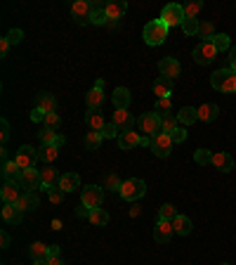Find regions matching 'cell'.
<instances>
[{
    "label": "cell",
    "mask_w": 236,
    "mask_h": 265,
    "mask_svg": "<svg viewBox=\"0 0 236 265\" xmlns=\"http://www.w3.org/2000/svg\"><path fill=\"white\" fill-rule=\"evenodd\" d=\"M80 201H83V206L90 208V211L100 208L102 201H104V187H100V185H87V187H83Z\"/></svg>",
    "instance_id": "obj_4"
},
{
    "label": "cell",
    "mask_w": 236,
    "mask_h": 265,
    "mask_svg": "<svg viewBox=\"0 0 236 265\" xmlns=\"http://www.w3.org/2000/svg\"><path fill=\"white\" fill-rule=\"evenodd\" d=\"M210 85H213L217 93H236V74L231 69H217L213 76H210Z\"/></svg>",
    "instance_id": "obj_1"
},
{
    "label": "cell",
    "mask_w": 236,
    "mask_h": 265,
    "mask_svg": "<svg viewBox=\"0 0 236 265\" xmlns=\"http://www.w3.org/2000/svg\"><path fill=\"white\" fill-rule=\"evenodd\" d=\"M192 57H194V62H196V64L208 66L215 57H217V50H215V45L210 43V40H208V43H199L196 48H194Z\"/></svg>",
    "instance_id": "obj_10"
},
{
    "label": "cell",
    "mask_w": 236,
    "mask_h": 265,
    "mask_svg": "<svg viewBox=\"0 0 236 265\" xmlns=\"http://www.w3.org/2000/svg\"><path fill=\"white\" fill-rule=\"evenodd\" d=\"M118 194L125 201H137V199H142L147 194V183L139 180V178H128V180H123V187Z\"/></svg>",
    "instance_id": "obj_3"
},
{
    "label": "cell",
    "mask_w": 236,
    "mask_h": 265,
    "mask_svg": "<svg viewBox=\"0 0 236 265\" xmlns=\"http://www.w3.org/2000/svg\"><path fill=\"white\" fill-rule=\"evenodd\" d=\"M38 206H40V199H38L36 192H24L22 199L17 201V208H19L22 213H26V211H36Z\"/></svg>",
    "instance_id": "obj_22"
},
{
    "label": "cell",
    "mask_w": 236,
    "mask_h": 265,
    "mask_svg": "<svg viewBox=\"0 0 236 265\" xmlns=\"http://www.w3.org/2000/svg\"><path fill=\"white\" fill-rule=\"evenodd\" d=\"M142 145V135L139 132H135V130H125V132H121L118 135V147L121 149H135V147H139Z\"/></svg>",
    "instance_id": "obj_17"
},
{
    "label": "cell",
    "mask_w": 236,
    "mask_h": 265,
    "mask_svg": "<svg viewBox=\"0 0 236 265\" xmlns=\"http://www.w3.org/2000/svg\"><path fill=\"white\" fill-rule=\"evenodd\" d=\"M38 138H40V142H43V145H55L57 149L64 147V142H66L57 130H50V128H43V130L38 132Z\"/></svg>",
    "instance_id": "obj_28"
},
{
    "label": "cell",
    "mask_w": 236,
    "mask_h": 265,
    "mask_svg": "<svg viewBox=\"0 0 236 265\" xmlns=\"http://www.w3.org/2000/svg\"><path fill=\"white\" fill-rule=\"evenodd\" d=\"M8 40H10L12 45L22 43V40H24V31H22V29H12V31L8 33Z\"/></svg>",
    "instance_id": "obj_50"
},
{
    "label": "cell",
    "mask_w": 236,
    "mask_h": 265,
    "mask_svg": "<svg viewBox=\"0 0 236 265\" xmlns=\"http://www.w3.org/2000/svg\"><path fill=\"white\" fill-rule=\"evenodd\" d=\"M130 90L128 88H116L114 90V95H111V102H114L116 109H128L130 107Z\"/></svg>",
    "instance_id": "obj_30"
},
{
    "label": "cell",
    "mask_w": 236,
    "mask_h": 265,
    "mask_svg": "<svg viewBox=\"0 0 236 265\" xmlns=\"http://www.w3.org/2000/svg\"><path fill=\"white\" fill-rule=\"evenodd\" d=\"M182 8H184V17H186V19H196V15L203 10V3L194 0V3H184Z\"/></svg>",
    "instance_id": "obj_41"
},
{
    "label": "cell",
    "mask_w": 236,
    "mask_h": 265,
    "mask_svg": "<svg viewBox=\"0 0 236 265\" xmlns=\"http://www.w3.org/2000/svg\"><path fill=\"white\" fill-rule=\"evenodd\" d=\"M3 220L8 223V225H19L22 223V218H24V213L17 208V204H3Z\"/></svg>",
    "instance_id": "obj_25"
},
{
    "label": "cell",
    "mask_w": 236,
    "mask_h": 265,
    "mask_svg": "<svg viewBox=\"0 0 236 265\" xmlns=\"http://www.w3.org/2000/svg\"><path fill=\"white\" fill-rule=\"evenodd\" d=\"M111 123L118 125V130L125 132V130H132L137 125V118L130 114L128 109H116L114 114H111Z\"/></svg>",
    "instance_id": "obj_12"
},
{
    "label": "cell",
    "mask_w": 236,
    "mask_h": 265,
    "mask_svg": "<svg viewBox=\"0 0 236 265\" xmlns=\"http://www.w3.org/2000/svg\"><path fill=\"white\" fill-rule=\"evenodd\" d=\"M3 180L5 183H19V178H22V168H19V163L15 159H10V161L3 163Z\"/></svg>",
    "instance_id": "obj_18"
},
{
    "label": "cell",
    "mask_w": 236,
    "mask_h": 265,
    "mask_svg": "<svg viewBox=\"0 0 236 265\" xmlns=\"http://www.w3.org/2000/svg\"><path fill=\"white\" fill-rule=\"evenodd\" d=\"M175 116H177L179 125H184V128H186V125H192V123L199 121V109H196V107H182Z\"/></svg>",
    "instance_id": "obj_29"
},
{
    "label": "cell",
    "mask_w": 236,
    "mask_h": 265,
    "mask_svg": "<svg viewBox=\"0 0 236 265\" xmlns=\"http://www.w3.org/2000/svg\"><path fill=\"white\" fill-rule=\"evenodd\" d=\"M213 166L222 173H229V170H234V159L229 152H215L213 154Z\"/></svg>",
    "instance_id": "obj_24"
},
{
    "label": "cell",
    "mask_w": 236,
    "mask_h": 265,
    "mask_svg": "<svg viewBox=\"0 0 236 265\" xmlns=\"http://www.w3.org/2000/svg\"><path fill=\"white\" fill-rule=\"evenodd\" d=\"M184 8L182 5H177V3H170V5H165L163 12H161V22L168 26V29H172V26H182V22H184Z\"/></svg>",
    "instance_id": "obj_7"
},
{
    "label": "cell",
    "mask_w": 236,
    "mask_h": 265,
    "mask_svg": "<svg viewBox=\"0 0 236 265\" xmlns=\"http://www.w3.org/2000/svg\"><path fill=\"white\" fill-rule=\"evenodd\" d=\"M59 170L55 168V166H48L45 170H40V180H43V187L40 190H45V192H50L52 187H57L59 185Z\"/></svg>",
    "instance_id": "obj_21"
},
{
    "label": "cell",
    "mask_w": 236,
    "mask_h": 265,
    "mask_svg": "<svg viewBox=\"0 0 236 265\" xmlns=\"http://www.w3.org/2000/svg\"><path fill=\"white\" fill-rule=\"evenodd\" d=\"M90 223L92 225H97V228H104V225H109V213L104 211V208H95V211H90Z\"/></svg>",
    "instance_id": "obj_36"
},
{
    "label": "cell",
    "mask_w": 236,
    "mask_h": 265,
    "mask_svg": "<svg viewBox=\"0 0 236 265\" xmlns=\"http://www.w3.org/2000/svg\"><path fill=\"white\" fill-rule=\"evenodd\" d=\"M142 36H144V43L147 45H161V43H165V38H168V26H165L161 19H154V22H149L144 26Z\"/></svg>",
    "instance_id": "obj_2"
},
{
    "label": "cell",
    "mask_w": 236,
    "mask_h": 265,
    "mask_svg": "<svg viewBox=\"0 0 236 265\" xmlns=\"http://www.w3.org/2000/svg\"><path fill=\"white\" fill-rule=\"evenodd\" d=\"M118 135H121L118 125L111 123V121H107V125L102 128V138H116V140H118Z\"/></svg>",
    "instance_id": "obj_47"
},
{
    "label": "cell",
    "mask_w": 236,
    "mask_h": 265,
    "mask_svg": "<svg viewBox=\"0 0 236 265\" xmlns=\"http://www.w3.org/2000/svg\"><path fill=\"white\" fill-rule=\"evenodd\" d=\"M104 187H107L109 192H121V187H123V180L116 173H111V175H107L104 178Z\"/></svg>",
    "instance_id": "obj_42"
},
{
    "label": "cell",
    "mask_w": 236,
    "mask_h": 265,
    "mask_svg": "<svg viewBox=\"0 0 236 265\" xmlns=\"http://www.w3.org/2000/svg\"><path fill=\"white\" fill-rule=\"evenodd\" d=\"M33 265H48V260H33Z\"/></svg>",
    "instance_id": "obj_60"
},
{
    "label": "cell",
    "mask_w": 236,
    "mask_h": 265,
    "mask_svg": "<svg viewBox=\"0 0 236 265\" xmlns=\"http://www.w3.org/2000/svg\"><path fill=\"white\" fill-rule=\"evenodd\" d=\"M0 244H3V249H8V246H10V235L5 232V230L0 232Z\"/></svg>",
    "instance_id": "obj_56"
},
{
    "label": "cell",
    "mask_w": 236,
    "mask_h": 265,
    "mask_svg": "<svg viewBox=\"0 0 236 265\" xmlns=\"http://www.w3.org/2000/svg\"><path fill=\"white\" fill-rule=\"evenodd\" d=\"M158 71H161V76H165V78L175 81V78L182 74V64H179L175 57H163L161 62H158Z\"/></svg>",
    "instance_id": "obj_13"
},
{
    "label": "cell",
    "mask_w": 236,
    "mask_h": 265,
    "mask_svg": "<svg viewBox=\"0 0 236 265\" xmlns=\"http://www.w3.org/2000/svg\"><path fill=\"white\" fill-rule=\"evenodd\" d=\"M172 230H175V235L186 237V235H192L194 225H192V220H189L186 215H179V213H177V218L172 220Z\"/></svg>",
    "instance_id": "obj_31"
},
{
    "label": "cell",
    "mask_w": 236,
    "mask_h": 265,
    "mask_svg": "<svg viewBox=\"0 0 236 265\" xmlns=\"http://www.w3.org/2000/svg\"><path fill=\"white\" fill-rule=\"evenodd\" d=\"M217 116H220V107L215 102H206L199 107V121H203V123H213Z\"/></svg>",
    "instance_id": "obj_26"
},
{
    "label": "cell",
    "mask_w": 236,
    "mask_h": 265,
    "mask_svg": "<svg viewBox=\"0 0 236 265\" xmlns=\"http://www.w3.org/2000/svg\"><path fill=\"white\" fill-rule=\"evenodd\" d=\"M19 185H22L24 192H36V190H40V187H43V180H40V170H36V168L22 170Z\"/></svg>",
    "instance_id": "obj_11"
},
{
    "label": "cell",
    "mask_w": 236,
    "mask_h": 265,
    "mask_svg": "<svg viewBox=\"0 0 236 265\" xmlns=\"http://www.w3.org/2000/svg\"><path fill=\"white\" fill-rule=\"evenodd\" d=\"M154 111H156L158 116H168L172 111V102H170V97H165V100H158L156 107H154Z\"/></svg>",
    "instance_id": "obj_44"
},
{
    "label": "cell",
    "mask_w": 236,
    "mask_h": 265,
    "mask_svg": "<svg viewBox=\"0 0 236 265\" xmlns=\"http://www.w3.org/2000/svg\"><path fill=\"white\" fill-rule=\"evenodd\" d=\"M222 265H229V263H222Z\"/></svg>",
    "instance_id": "obj_62"
},
{
    "label": "cell",
    "mask_w": 236,
    "mask_h": 265,
    "mask_svg": "<svg viewBox=\"0 0 236 265\" xmlns=\"http://www.w3.org/2000/svg\"><path fill=\"white\" fill-rule=\"evenodd\" d=\"M50 256H59V246H57V244H52V246H50Z\"/></svg>",
    "instance_id": "obj_59"
},
{
    "label": "cell",
    "mask_w": 236,
    "mask_h": 265,
    "mask_svg": "<svg viewBox=\"0 0 236 265\" xmlns=\"http://www.w3.org/2000/svg\"><path fill=\"white\" fill-rule=\"evenodd\" d=\"M0 159H3V163H5V161H10V159H8V149H5V147L0 149Z\"/></svg>",
    "instance_id": "obj_58"
},
{
    "label": "cell",
    "mask_w": 236,
    "mask_h": 265,
    "mask_svg": "<svg viewBox=\"0 0 236 265\" xmlns=\"http://www.w3.org/2000/svg\"><path fill=\"white\" fill-rule=\"evenodd\" d=\"M234 170H236V161H234Z\"/></svg>",
    "instance_id": "obj_61"
},
{
    "label": "cell",
    "mask_w": 236,
    "mask_h": 265,
    "mask_svg": "<svg viewBox=\"0 0 236 265\" xmlns=\"http://www.w3.org/2000/svg\"><path fill=\"white\" fill-rule=\"evenodd\" d=\"M194 161L199 166H208V163H213V152L210 149H196L194 152Z\"/></svg>",
    "instance_id": "obj_40"
},
{
    "label": "cell",
    "mask_w": 236,
    "mask_h": 265,
    "mask_svg": "<svg viewBox=\"0 0 236 265\" xmlns=\"http://www.w3.org/2000/svg\"><path fill=\"white\" fill-rule=\"evenodd\" d=\"M48 194H50V201H52V204H57V206H59V204L64 201V194H66V192H62L59 187H52Z\"/></svg>",
    "instance_id": "obj_49"
},
{
    "label": "cell",
    "mask_w": 236,
    "mask_h": 265,
    "mask_svg": "<svg viewBox=\"0 0 236 265\" xmlns=\"http://www.w3.org/2000/svg\"><path fill=\"white\" fill-rule=\"evenodd\" d=\"M38 109H43L45 114H55V109H57V100H55V95H50V93H40V95H38Z\"/></svg>",
    "instance_id": "obj_32"
},
{
    "label": "cell",
    "mask_w": 236,
    "mask_h": 265,
    "mask_svg": "<svg viewBox=\"0 0 236 265\" xmlns=\"http://www.w3.org/2000/svg\"><path fill=\"white\" fill-rule=\"evenodd\" d=\"M71 15H73V19H76V24H80V26L92 24L95 3H87V0H76V3H71Z\"/></svg>",
    "instance_id": "obj_5"
},
{
    "label": "cell",
    "mask_w": 236,
    "mask_h": 265,
    "mask_svg": "<svg viewBox=\"0 0 236 265\" xmlns=\"http://www.w3.org/2000/svg\"><path fill=\"white\" fill-rule=\"evenodd\" d=\"M85 123L90 130H100L107 125V118H104V114H102V109H87L85 114Z\"/></svg>",
    "instance_id": "obj_23"
},
{
    "label": "cell",
    "mask_w": 236,
    "mask_h": 265,
    "mask_svg": "<svg viewBox=\"0 0 236 265\" xmlns=\"http://www.w3.org/2000/svg\"><path fill=\"white\" fill-rule=\"evenodd\" d=\"M199 19H184V22H182V26H179V29L184 31L186 36H199Z\"/></svg>",
    "instance_id": "obj_43"
},
{
    "label": "cell",
    "mask_w": 236,
    "mask_h": 265,
    "mask_svg": "<svg viewBox=\"0 0 236 265\" xmlns=\"http://www.w3.org/2000/svg\"><path fill=\"white\" fill-rule=\"evenodd\" d=\"M45 116H48V114H45L43 109H38V107L31 111V121H33V123H45Z\"/></svg>",
    "instance_id": "obj_53"
},
{
    "label": "cell",
    "mask_w": 236,
    "mask_h": 265,
    "mask_svg": "<svg viewBox=\"0 0 236 265\" xmlns=\"http://www.w3.org/2000/svg\"><path fill=\"white\" fill-rule=\"evenodd\" d=\"M10 40H8V36L5 38H0V55H3V57H8V52H10Z\"/></svg>",
    "instance_id": "obj_54"
},
{
    "label": "cell",
    "mask_w": 236,
    "mask_h": 265,
    "mask_svg": "<svg viewBox=\"0 0 236 265\" xmlns=\"http://www.w3.org/2000/svg\"><path fill=\"white\" fill-rule=\"evenodd\" d=\"M179 128V121L175 114H168V116L161 118V132H165V135H172V132Z\"/></svg>",
    "instance_id": "obj_34"
},
{
    "label": "cell",
    "mask_w": 236,
    "mask_h": 265,
    "mask_svg": "<svg viewBox=\"0 0 236 265\" xmlns=\"http://www.w3.org/2000/svg\"><path fill=\"white\" fill-rule=\"evenodd\" d=\"M102 140H104V138H102L100 130H90V132L85 135V147L90 149V152H95V149H100Z\"/></svg>",
    "instance_id": "obj_38"
},
{
    "label": "cell",
    "mask_w": 236,
    "mask_h": 265,
    "mask_svg": "<svg viewBox=\"0 0 236 265\" xmlns=\"http://www.w3.org/2000/svg\"><path fill=\"white\" fill-rule=\"evenodd\" d=\"M48 265H64L62 256H48Z\"/></svg>",
    "instance_id": "obj_57"
},
{
    "label": "cell",
    "mask_w": 236,
    "mask_h": 265,
    "mask_svg": "<svg viewBox=\"0 0 236 265\" xmlns=\"http://www.w3.org/2000/svg\"><path fill=\"white\" fill-rule=\"evenodd\" d=\"M170 138H172V142H175V145H177V142H184V140H186V130H184V125H179V128H177L175 132H172Z\"/></svg>",
    "instance_id": "obj_52"
},
{
    "label": "cell",
    "mask_w": 236,
    "mask_h": 265,
    "mask_svg": "<svg viewBox=\"0 0 236 265\" xmlns=\"http://www.w3.org/2000/svg\"><path fill=\"white\" fill-rule=\"evenodd\" d=\"M38 159H40V156H38V149H33L31 145H22V147L17 149V154H15V161L19 163V168L22 170L36 168Z\"/></svg>",
    "instance_id": "obj_8"
},
{
    "label": "cell",
    "mask_w": 236,
    "mask_h": 265,
    "mask_svg": "<svg viewBox=\"0 0 236 265\" xmlns=\"http://www.w3.org/2000/svg\"><path fill=\"white\" fill-rule=\"evenodd\" d=\"M85 104H87V109H100L102 104H104V81L102 78L95 83V88L85 95Z\"/></svg>",
    "instance_id": "obj_15"
},
{
    "label": "cell",
    "mask_w": 236,
    "mask_h": 265,
    "mask_svg": "<svg viewBox=\"0 0 236 265\" xmlns=\"http://www.w3.org/2000/svg\"><path fill=\"white\" fill-rule=\"evenodd\" d=\"M0 140H3V145H5V142L10 140V123H8V118H3V121H0Z\"/></svg>",
    "instance_id": "obj_51"
},
{
    "label": "cell",
    "mask_w": 236,
    "mask_h": 265,
    "mask_svg": "<svg viewBox=\"0 0 236 265\" xmlns=\"http://www.w3.org/2000/svg\"><path fill=\"white\" fill-rule=\"evenodd\" d=\"M177 218V208L172 206V204H163V206L158 208V220H175Z\"/></svg>",
    "instance_id": "obj_39"
},
{
    "label": "cell",
    "mask_w": 236,
    "mask_h": 265,
    "mask_svg": "<svg viewBox=\"0 0 236 265\" xmlns=\"http://www.w3.org/2000/svg\"><path fill=\"white\" fill-rule=\"evenodd\" d=\"M57 187L62 192H66V194H69V192H76L80 187V175H78V173H64V175L59 178Z\"/></svg>",
    "instance_id": "obj_27"
},
{
    "label": "cell",
    "mask_w": 236,
    "mask_h": 265,
    "mask_svg": "<svg viewBox=\"0 0 236 265\" xmlns=\"http://www.w3.org/2000/svg\"><path fill=\"white\" fill-rule=\"evenodd\" d=\"M31 258L33 260H48V256H50V246H45L43 242H33L29 249Z\"/></svg>",
    "instance_id": "obj_33"
},
{
    "label": "cell",
    "mask_w": 236,
    "mask_h": 265,
    "mask_svg": "<svg viewBox=\"0 0 236 265\" xmlns=\"http://www.w3.org/2000/svg\"><path fill=\"white\" fill-rule=\"evenodd\" d=\"M151 88H154V95H156L158 100H165V97L172 95V88H175V85H172L170 78H165V76H158Z\"/></svg>",
    "instance_id": "obj_20"
},
{
    "label": "cell",
    "mask_w": 236,
    "mask_h": 265,
    "mask_svg": "<svg viewBox=\"0 0 236 265\" xmlns=\"http://www.w3.org/2000/svg\"><path fill=\"white\" fill-rule=\"evenodd\" d=\"M161 118L156 111H149V114H142V116L137 118V125H139V130L144 132V138H156L158 132H161Z\"/></svg>",
    "instance_id": "obj_6"
},
{
    "label": "cell",
    "mask_w": 236,
    "mask_h": 265,
    "mask_svg": "<svg viewBox=\"0 0 236 265\" xmlns=\"http://www.w3.org/2000/svg\"><path fill=\"white\" fill-rule=\"evenodd\" d=\"M38 156H40V161H48L52 166V161L59 156V149L55 145H43V147L38 149Z\"/></svg>",
    "instance_id": "obj_35"
},
{
    "label": "cell",
    "mask_w": 236,
    "mask_h": 265,
    "mask_svg": "<svg viewBox=\"0 0 236 265\" xmlns=\"http://www.w3.org/2000/svg\"><path fill=\"white\" fill-rule=\"evenodd\" d=\"M107 22H109V17H107V12H104V5H97V3H95L92 24L95 26H102V24H107Z\"/></svg>",
    "instance_id": "obj_45"
},
{
    "label": "cell",
    "mask_w": 236,
    "mask_h": 265,
    "mask_svg": "<svg viewBox=\"0 0 236 265\" xmlns=\"http://www.w3.org/2000/svg\"><path fill=\"white\" fill-rule=\"evenodd\" d=\"M104 12H107L109 22H118V19H123V17H125V12H128V5H125V3H121V0H114V3H107V5H104Z\"/></svg>",
    "instance_id": "obj_19"
},
{
    "label": "cell",
    "mask_w": 236,
    "mask_h": 265,
    "mask_svg": "<svg viewBox=\"0 0 236 265\" xmlns=\"http://www.w3.org/2000/svg\"><path fill=\"white\" fill-rule=\"evenodd\" d=\"M210 43L215 45V50L217 52H224V50H231V38L227 36V33H215L213 40Z\"/></svg>",
    "instance_id": "obj_37"
},
{
    "label": "cell",
    "mask_w": 236,
    "mask_h": 265,
    "mask_svg": "<svg viewBox=\"0 0 236 265\" xmlns=\"http://www.w3.org/2000/svg\"><path fill=\"white\" fill-rule=\"evenodd\" d=\"M172 235H175V230H172L170 220H158L156 225H154V239H156L158 244H168L172 239Z\"/></svg>",
    "instance_id": "obj_16"
},
{
    "label": "cell",
    "mask_w": 236,
    "mask_h": 265,
    "mask_svg": "<svg viewBox=\"0 0 236 265\" xmlns=\"http://www.w3.org/2000/svg\"><path fill=\"white\" fill-rule=\"evenodd\" d=\"M172 145H175V142H172L170 135H165V132H158L156 138H151L149 149L158 156V159H168V156H170V152H172Z\"/></svg>",
    "instance_id": "obj_9"
},
{
    "label": "cell",
    "mask_w": 236,
    "mask_h": 265,
    "mask_svg": "<svg viewBox=\"0 0 236 265\" xmlns=\"http://www.w3.org/2000/svg\"><path fill=\"white\" fill-rule=\"evenodd\" d=\"M59 125H62V116H59V114H48V116H45V128L57 130Z\"/></svg>",
    "instance_id": "obj_48"
},
{
    "label": "cell",
    "mask_w": 236,
    "mask_h": 265,
    "mask_svg": "<svg viewBox=\"0 0 236 265\" xmlns=\"http://www.w3.org/2000/svg\"><path fill=\"white\" fill-rule=\"evenodd\" d=\"M22 185L19 183H3V190H0V197H3V204H17L22 199Z\"/></svg>",
    "instance_id": "obj_14"
},
{
    "label": "cell",
    "mask_w": 236,
    "mask_h": 265,
    "mask_svg": "<svg viewBox=\"0 0 236 265\" xmlns=\"http://www.w3.org/2000/svg\"><path fill=\"white\" fill-rule=\"evenodd\" d=\"M229 69L236 74V48H231V50H229Z\"/></svg>",
    "instance_id": "obj_55"
},
{
    "label": "cell",
    "mask_w": 236,
    "mask_h": 265,
    "mask_svg": "<svg viewBox=\"0 0 236 265\" xmlns=\"http://www.w3.org/2000/svg\"><path fill=\"white\" fill-rule=\"evenodd\" d=\"M199 36L203 38V43H208V40H213V36H215V26L210 22H203L199 26Z\"/></svg>",
    "instance_id": "obj_46"
}]
</instances>
